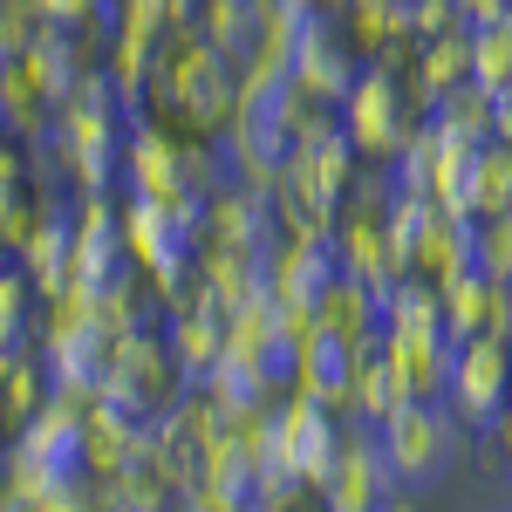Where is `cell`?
Returning a JSON list of instances; mask_svg holds the SVG:
<instances>
[{
	"label": "cell",
	"mask_w": 512,
	"mask_h": 512,
	"mask_svg": "<svg viewBox=\"0 0 512 512\" xmlns=\"http://www.w3.org/2000/svg\"><path fill=\"white\" fill-rule=\"evenodd\" d=\"M444 417L424 410V403H396L390 410V444H383V458H390V472L403 478H431L444 465Z\"/></svg>",
	"instance_id": "cell-1"
},
{
	"label": "cell",
	"mask_w": 512,
	"mask_h": 512,
	"mask_svg": "<svg viewBox=\"0 0 512 512\" xmlns=\"http://www.w3.org/2000/svg\"><path fill=\"white\" fill-rule=\"evenodd\" d=\"M383 472H390V458L376 451V444H349V451H335V465H328V512H376L383 506Z\"/></svg>",
	"instance_id": "cell-2"
},
{
	"label": "cell",
	"mask_w": 512,
	"mask_h": 512,
	"mask_svg": "<svg viewBox=\"0 0 512 512\" xmlns=\"http://www.w3.org/2000/svg\"><path fill=\"white\" fill-rule=\"evenodd\" d=\"M499 376H506V349H499V342H472V349H465V383H458V403H465V410H478V417H492V410H499V396H506V383H499Z\"/></svg>",
	"instance_id": "cell-3"
},
{
	"label": "cell",
	"mask_w": 512,
	"mask_h": 512,
	"mask_svg": "<svg viewBox=\"0 0 512 512\" xmlns=\"http://www.w3.org/2000/svg\"><path fill=\"white\" fill-rule=\"evenodd\" d=\"M0 512H35V506H28V499H7V506H0Z\"/></svg>",
	"instance_id": "cell-4"
},
{
	"label": "cell",
	"mask_w": 512,
	"mask_h": 512,
	"mask_svg": "<svg viewBox=\"0 0 512 512\" xmlns=\"http://www.w3.org/2000/svg\"><path fill=\"white\" fill-rule=\"evenodd\" d=\"M192 512H212V506H192Z\"/></svg>",
	"instance_id": "cell-5"
}]
</instances>
